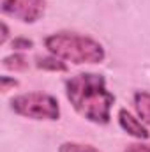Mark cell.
<instances>
[{
  "label": "cell",
  "mask_w": 150,
  "mask_h": 152,
  "mask_svg": "<svg viewBox=\"0 0 150 152\" xmlns=\"http://www.w3.org/2000/svg\"><path fill=\"white\" fill-rule=\"evenodd\" d=\"M66 96L76 113L85 120L106 126L111 118L115 96L106 87V78L99 73H79L67 80Z\"/></svg>",
  "instance_id": "obj_1"
},
{
  "label": "cell",
  "mask_w": 150,
  "mask_h": 152,
  "mask_svg": "<svg viewBox=\"0 0 150 152\" xmlns=\"http://www.w3.org/2000/svg\"><path fill=\"white\" fill-rule=\"evenodd\" d=\"M0 9L21 23H36L46 12V0H0Z\"/></svg>",
  "instance_id": "obj_4"
},
{
  "label": "cell",
  "mask_w": 150,
  "mask_h": 152,
  "mask_svg": "<svg viewBox=\"0 0 150 152\" xmlns=\"http://www.w3.org/2000/svg\"><path fill=\"white\" fill-rule=\"evenodd\" d=\"M11 110L32 120H58L60 104L57 97L44 92H27L11 99Z\"/></svg>",
  "instance_id": "obj_3"
},
{
  "label": "cell",
  "mask_w": 150,
  "mask_h": 152,
  "mask_svg": "<svg viewBox=\"0 0 150 152\" xmlns=\"http://www.w3.org/2000/svg\"><path fill=\"white\" fill-rule=\"evenodd\" d=\"M36 67L42 71H51V73H66L67 64L55 55H46V57H37L36 58Z\"/></svg>",
  "instance_id": "obj_7"
},
{
  "label": "cell",
  "mask_w": 150,
  "mask_h": 152,
  "mask_svg": "<svg viewBox=\"0 0 150 152\" xmlns=\"http://www.w3.org/2000/svg\"><path fill=\"white\" fill-rule=\"evenodd\" d=\"M11 46H12L14 51H25V50H32L34 48V41L27 37H14Z\"/></svg>",
  "instance_id": "obj_10"
},
{
  "label": "cell",
  "mask_w": 150,
  "mask_h": 152,
  "mask_svg": "<svg viewBox=\"0 0 150 152\" xmlns=\"http://www.w3.org/2000/svg\"><path fill=\"white\" fill-rule=\"evenodd\" d=\"M58 152H99L94 145H88V143H79V142H64Z\"/></svg>",
  "instance_id": "obj_9"
},
{
  "label": "cell",
  "mask_w": 150,
  "mask_h": 152,
  "mask_svg": "<svg viewBox=\"0 0 150 152\" xmlns=\"http://www.w3.org/2000/svg\"><path fill=\"white\" fill-rule=\"evenodd\" d=\"M44 46L50 55H55L60 60L81 64H101L106 58L104 46L78 32H55L44 39Z\"/></svg>",
  "instance_id": "obj_2"
},
{
  "label": "cell",
  "mask_w": 150,
  "mask_h": 152,
  "mask_svg": "<svg viewBox=\"0 0 150 152\" xmlns=\"http://www.w3.org/2000/svg\"><path fill=\"white\" fill-rule=\"evenodd\" d=\"M0 85H2L0 88H2L4 92H7V90H9V87H12V88H14V87H18V80L9 78V76H2V78H0Z\"/></svg>",
  "instance_id": "obj_12"
},
{
  "label": "cell",
  "mask_w": 150,
  "mask_h": 152,
  "mask_svg": "<svg viewBox=\"0 0 150 152\" xmlns=\"http://www.w3.org/2000/svg\"><path fill=\"white\" fill-rule=\"evenodd\" d=\"M133 101H134V110L138 113V118H141L145 126H150V92L138 90Z\"/></svg>",
  "instance_id": "obj_6"
},
{
  "label": "cell",
  "mask_w": 150,
  "mask_h": 152,
  "mask_svg": "<svg viewBox=\"0 0 150 152\" xmlns=\"http://www.w3.org/2000/svg\"><path fill=\"white\" fill-rule=\"evenodd\" d=\"M118 126H120V127L129 134V136H133V138L147 140V138L150 136L147 126H145L138 117H134L131 112H127L125 108L118 110Z\"/></svg>",
  "instance_id": "obj_5"
},
{
  "label": "cell",
  "mask_w": 150,
  "mask_h": 152,
  "mask_svg": "<svg viewBox=\"0 0 150 152\" xmlns=\"http://www.w3.org/2000/svg\"><path fill=\"white\" fill-rule=\"evenodd\" d=\"M2 66H4L5 69H11V71H25V69L28 67V60H27V57L21 55V53H12V55L4 57Z\"/></svg>",
  "instance_id": "obj_8"
},
{
  "label": "cell",
  "mask_w": 150,
  "mask_h": 152,
  "mask_svg": "<svg viewBox=\"0 0 150 152\" xmlns=\"http://www.w3.org/2000/svg\"><path fill=\"white\" fill-rule=\"evenodd\" d=\"M122 152H150V143H131Z\"/></svg>",
  "instance_id": "obj_11"
},
{
  "label": "cell",
  "mask_w": 150,
  "mask_h": 152,
  "mask_svg": "<svg viewBox=\"0 0 150 152\" xmlns=\"http://www.w3.org/2000/svg\"><path fill=\"white\" fill-rule=\"evenodd\" d=\"M7 37H9V28H7V25L2 21V37H0V42L4 44V42L7 41Z\"/></svg>",
  "instance_id": "obj_13"
}]
</instances>
